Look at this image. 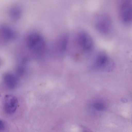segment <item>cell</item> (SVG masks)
Instances as JSON below:
<instances>
[{
    "label": "cell",
    "instance_id": "52a82bcc",
    "mask_svg": "<svg viewBox=\"0 0 132 132\" xmlns=\"http://www.w3.org/2000/svg\"><path fill=\"white\" fill-rule=\"evenodd\" d=\"M82 132H90L88 130H85Z\"/></svg>",
    "mask_w": 132,
    "mask_h": 132
},
{
    "label": "cell",
    "instance_id": "5b68a950",
    "mask_svg": "<svg viewBox=\"0 0 132 132\" xmlns=\"http://www.w3.org/2000/svg\"><path fill=\"white\" fill-rule=\"evenodd\" d=\"M4 108L6 114H12L16 111L18 105V101L15 96L11 95H6L4 100Z\"/></svg>",
    "mask_w": 132,
    "mask_h": 132
},
{
    "label": "cell",
    "instance_id": "8992f818",
    "mask_svg": "<svg viewBox=\"0 0 132 132\" xmlns=\"http://www.w3.org/2000/svg\"><path fill=\"white\" fill-rule=\"evenodd\" d=\"M5 127V126L4 122L0 119V131L4 130Z\"/></svg>",
    "mask_w": 132,
    "mask_h": 132
},
{
    "label": "cell",
    "instance_id": "277c9868",
    "mask_svg": "<svg viewBox=\"0 0 132 132\" xmlns=\"http://www.w3.org/2000/svg\"><path fill=\"white\" fill-rule=\"evenodd\" d=\"M28 48L33 52L40 53L46 48V43L44 39L39 34L33 32L28 36L27 38Z\"/></svg>",
    "mask_w": 132,
    "mask_h": 132
},
{
    "label": "cell",
    "instance_id": "6da1fadb",
    "mask_svg": "<svg viewBox=\"0 0 132 132\" xmlns=\"http://www.w3.org/2000/svg\"><path fill=\"white\" fill-rule=\"evenodd\" d=\"M77 49L84 56H87L92 52L94 47L92 37L88 32L84 29L79 30L75 38Z\"/></svg>",
    "mask_w": 132,
    "mask_h": 132
},
{
    "label": "cell",
    "instance_id": "7a4b0ae2",
    "mask_svg": "<svg viewBox=\"0 0 132 132\" xmlns=\"http://www.w3.org/2000/svg\"><path fill=\"white\" fill-rule=\"evenodd\" d=\"M94 19L95 29L99 33L104 35L108 34L112 27V20L110 16L105 13L97 14Z\"/></svg>",
    "mask_w": 132,
    "mask_h": 132
},
{
    "label": "cell",
    "instance_id": "3957f363",
    "mask_svg": "<svg viewBox=\"0 0 132 132\" xmlns=\"http://www.w3.org/2000/svg\"><path fill=\"white\" fill-rule=\"evenodd\" d=\"M118 14L122 23L129 25L132 20V1L122 0L120 2L118 7Z\"/></svg>",
    "mask_w": 132,
    "mask_h": 132
}]
</instances>
